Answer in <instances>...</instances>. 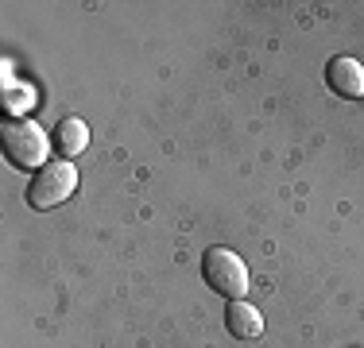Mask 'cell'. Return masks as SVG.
Listing matches in <instances>:
<instances>
[{"mask_svg": "<svg viewBox=\"0 0 364 348\" xmlns=\"http://www.w3.org/2000/svg\"><path fill=\"white\" fill-rule=\"evenodd\" d=\"M0 143H4V159L20 170H39L50 163V136L36 120L8 116L4 128H0Z\"/></svg>", "mask_w": 364, "mask_h": 348, "instance_id": "6da1fadb", "label": "cell"}, {"mask_svg": "<svg viewBox=\"0 0 364 348\" xmlns=\"http://www.w3.org/2000/svg\"><path fill=\"white\" fill-rule=\"evenodd\" d=\"M74 190H77V167L66 159H55V163H47V167H39L36 178L28 182V205L43 213V209L63 205Z\"/></svg>", "mask_w": 364, "mask_h": 348, "instance_id": "7a4b0ae2", "label": "cell"}, {"mask_svg": "<svg viewBox=\"0 0 364 348\" xmlns=\"http://www.w3.org/2000/svg\"><path fill=\"white\" fill-rule=\"evenodd\" d=\"M202 278L210 283V290H218L221 298H229V302L245 298V290H248V267H245V259L229 248L205 251L202 256Z\"/></svg>", "mask_w": 364, "mask_h": 348, "instance_id": "3957f363", "label": "cell"}, {"mask_svg": "<svg viewBox=\"0 0 364 348\" xmlns=\"http://www.w3.org/2000/svg\"><path fill=\"white\" fill-rule=\"evenodd\" d=\"M326 82H329V89H333L337 97H345V101L364 97V66L357 62V58H349V55L329 58V66H326Z\"/></svg>", "mask_w": 364, "mask_h": 348, "instance_id": "277c9868", "label": "cell"}, {"mask_svg": "<svg viewBox=\"0 0 364 348\" xmlns=\"http://www.w3.org/2000/svg\"><path fill=\"white\" fill-rule=\"evenodd\" d=\"M225 329H229L237 341H252V337L264 333V317H259V310L252 306V302L237 298V302H229V310H225Z\"/></svg>", "mask_w": 364, "mask_h": 348, "instance_id": "5b68a950", "label": "cell"}, {"mask_svg": "<svg viewBox=\"0 0 364 348\" xmlns=\"http://www.w3.org/2000/svg\"><path fill=\"white\" fill-rule=\"evenodd\" d=\"M85 143H90V128H85V120H77V116L58 120V128H55V147L66 155V159H74L77 151H85Z\"/></svg>", "mask_w": 364, "mask_h": 348, "instance_id": "8992f818", "label": "cell"}, {"mask_svg": "<svg viewBox=\"0 0 364 348\" xmlns=\"http://www.w3.org/2000/svg\"><path fill=\"white\" fill-rule=\"evenodd\" d=\"M31 104H36V101H31V89H28V85H23V89H16V85H12V74H8V77H4V109L16 112V116H23Z\"/></svg>", "mask_w": 364, "mask_h": 348, "instance_id": "52a82bcc", "label": "cell"}]
</instances>
